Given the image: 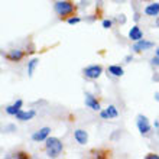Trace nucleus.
<instances>
[{
    "label": "nucleus",
    "mask_w": 159,
    "mask_h": 159,
    "mask_svg": "<svg viewBox=\"0 0 159 159\" xmlns=\"http://www.w3.org/2000/svg\"><path fill=\"white\" fill-rule=\"evenodd\" d=\"M107 74H110V75L113 77H121L123 74H125V70L120 67V65H109V68H107Z\"/></svg>",
    "instance_id": "nucleus-13"
},
{
    "label": "nucleus",
    "mask_w": 159,
    "mask_h": 159,
    "mask_svg": "<svg viewBox=\"0 0 159 159\" xmlns=\"http://www.w3.org/2000/svg\"><path fill=\"white\" fill-rule=\"evenodd\" d=\"M155 100L159 101V93H155Z\"/></svg>",
    "instance_id": "nucleus-27"
},
{
    "label": "nucleus",
    "mask_w": 159,
    "mask_h": 159,
    "mask_svg": "<svg viewBox=\"0 0 159 159\" xmlns=\"http://www.w3.org/2000/svg\"><path fill=\"white\" fill-rule=\"evenodd\" d=\"M85 106H87L88 109L94 110V111H100L101 110V106L100 103H98V100H97V97H94L93 94H90V93H87L85 94Z\"/></svg>",
    "instance_id": "nucleus-8"
},
{
    "label": "nucleus",
    "mask_w": 159,
    "mask_h": 159,
    "mask_svg": "<svg viewBox=\"0 0 159 159\" xmlns=\"http://www.w3.org/2000/svg\"><path fill=\"white\" fill-rule=\"evenodd\" d=\"M155 55H158V57H159V48H156V51H155Z\"/></svg>",
    "instance_id": "nucleus-29"
},
{
    "label": "nucleus",
    "mask_w": 159,
    "mask_h": 159,
    "mask_svg": "<svg viewBox=\"0 0 159 159\" xmlns=\"http://www.w3.org/2000/svg\"><path fill=\"white\" fill-rule=\"evenodd\" d=\"M13 106H15V109L17 110H20L22 109V106H23V100H20V98H17L15 103H13Z\"/></svg>",
    "instance_id": "nucleus-21"
},
{
    "label": "nucleus",
    "mask_w": 159,
    "mask_h": 159,
    "mask_svg": "<svg viewBox=\"0 0 159 159\" xmlns=\"http://www.w3.org/2000/svg\"><path fill=\"white\" fill-rule=\"evenodd\" d=\"M45 149H46V156L48 158H57V156L61 155L64 146H62V142L58 138H51L49 136L45 140Z\"/></svg>",
    "instance_id": "nucleus-2"
},
{
    "label": "nucleus",
    "mask_w": 159,
    "mask_h": 159,
    "mask_svg": "<svg viewBox=\"0 0 159 159\" xmlns=\"http://www.w3.org/2000/svg\"><path fill=\"white\" fill-rule=\"evenodd\" d=\"M74 139H75V142L80 143V145H85L88 142V133L83 129H77V130H74Z\"/></svg>",
    "instance_id": "nucleus-10"
},
{
    "label": "nucleus",
    "mask_w": 159,
    "mask_h": 159,
    "mask_svg": "<svg viewBox=\"0 0 159 159\" xmlns=\"http://www.w3.org/2000/svg\"><path fill=\"white\" fill-rule=\"evenodd\" d=\"M17 158H29V155H26V153H17Z\"/></svg>",
    "instance_id": "nucleus-25"
},
{
    "label": "nucleus",
    "mask_w": 159,
    "mask_h": 159,
    "mask_svg": "<svg viewBox=\"0 0 159 159\" xmlns=\"http://www.w3.org/2000/svg\"><path fill=\"white\" fill-rule=\"evenodd\" d=\"M67 22L70 23V25H77V23H80V22H81V17H78V16H70Z\"/></svg>",
    "instance_id": "nucleus-17"
},
{
    "label": "nucleus",
    "mask_w": 159,
    "mask_h": 159,
    "mask_svg": "<svg viewBox=\"0 0 159 159\" xmlns=\"http://www.w3.org/2000/svg\"><path fill=\"white\" fill-rule=\"evenodd\" d=\"M23 57H25V51H22V49H10L6 58H7L10 62H19Z\"/></svg>",
    "instance_id": "nucleus-9"
},
{
    "label": "nucleus",
    "mask_w": 159,
    "mask_h": 159,
    "mask_svg": "<svg viewBox=\"0 0 159 159\" xmlns=\"http://www.w3.org/2000/svg\"><path fill=\"white\" fill-rule=\"evenodd\" d=\"M84 77L88 80H97L98 77L103 74V67L101 65H97V64H93V65H88L83 70Z\"/></svg>",
    "instance_id": "nucleus-3"
},
{
    "label": "nucleus",
    "mask_w": 159,
    "mask_h": 159,
    "mask_svg": "<svg viewBox=\"0 0 159 159\" xmlns=\"http://www.w3.org/2000/svg\"><path fill=\"white\" fill-rule=\"evenodd\" d=\"M39 65V58H32L28 62V77H32L34 75V71H35V68Z\"/></svg>",
    "instance_id": "nucleus-14"
},
{
    "label": "nucleus",
    "mask_w": 159,
    "mask_h": 159,
    "mask_svg": "<svg viewBox=\"0 0 159 159\" xmlns=\"http://www.w3.org/2000/svg\"><path fill=\"white\" fill-rule=\"evenodd\" d=\"M133 19H134V22H139V20H140V15H139V13H134Z\"/></svg>",
    "instance_id": "nucleus-23"
},
{
    "label": "nucleus",
    "mask_w": 159,
    "mask_h": 159,
    "mask_svg": "<svg viewBox=\"0 0 159 159\" xmlns=\"http://www.w3.org/2000/svg\"><path fill=\"white\" fill-rule=\"evenodd\" d=\"M101 26H103L104 29H110V28L113 26V20H110V19H104V20L101 22Z\"/></svg>",
    "instance_id": "nucleus-18"
},
{
    "label": "nucleus",
    "mask_w": 159,
    "mask_h": 159,
    "mask_svg": "<svg viewBox=\"0 0 159 159\" xmlns=\"http://www.w3.org/2000/svg\"><path fill=\"white\" fill-rule=\"evenodd\" d=\"M136 126H138V130L140 134H148L152 130L151 123H149L146 116H143V114H138V117H136Z\"/></svg>",
    "instance_id": "nucleus-5"
},
{
    "label": "nucleus",
    "mask_w": 159,
    "mask_h": 159,
    "mask_svg": "<svg viewBox=\"0 0 159 159\" xmlns=\"http://www.w3.org/2000/svg\"><path fill=\"white\" fill-rule=\"evenodd\" d=\"M51 134V127H42L32 133V140L34 142H45Z\"/></svg>",
    "instance_id": "nucleus-6"
},
{
    "label": "nucleus",
    "mask_w": 159,
    "mask_h": 159,
    "mask_svg": "<svg viewBox=\"0 0 159 159\" xmlns=\"http://www.w3.org/2000/svg\"><path fill=\"white\" fill-rule=\"evenodd\" d=\"M107 113H109L110 119H117L119 117V110L116 109V106L110 104L109 107H107Z\"/></svg>",
    "instance_id": "nucleus-15"
},
{
    "label": "nucleus",
    "mask_w": 159,
    "mask_h": 159,
    "mask_svg": "<svg viewBox=\"0 0 159 159\" xmlns=\"http://www.w3.org/2000/svg\"><path fill=\"white\" fill-rule=\"evenodd\" d=\"M143 12H145V15H146V16H152V17L159 16V3H158V2H155V3L148 4Z\"/></svg>",
    "instance_id": "nucleus-12"
},
{
    "label": "nucleus",
    "mask_w": 159,
    "mask_h": 159,
    "mask_svg": "<svg viewBox=\"0 0 159 159\" xmlns=\"http://www.w3.org/2000/svg\"><path fill=\"white\" fill-rule=\"evenodd\" d=\"M153 126H155L156 129H158V130H159V121H155V123H153Z\"/></svg>",
    "instance_id": "nucleus-26"
},
{
    "label": "nucleus",
    "mask_w": 159,
    "mask_h": 159,
    "mask_svg": "<svg viewBox=\"0 0 159 159\" xmlns=\"http://www.w3.org/2000/svg\"><path fill=\"white\" fill-rule=\"evenodd\" d=\"M142 38H143L142 29H140L138 25L132 26V28H130V30H129V39H130V41L136 42V41H140Z\"/></svg>",
    "instance_id": "nucleus-11"
},
{
    "label": "nucleus",
    "mask_w": 159,
    "mask_h": 159,
    "mask_svg": "<svg viewBox=\"0 0 159 159\" xmlns=\"http://www.w3.org/2000/svg\"><path fill=\"white\" fill-rule=\"evenodd\" d=\"M132 59H133V57H132V55H127V57L125 58V61H126V62H130Z\"/></svg>",
    "instance_id": "nucleus-24"
},
{
    "label": "nucleus",
    "mask_w": 159,
    "mask_h": 159,
    "mask_svg": "<svg viewBox=\"0 0 159 159\" xmlns=\"http://www.w3.org/2000/svg\"><path fill=\"white\" fill-rule=\"evenodd\" d=\"M146 159H159V155H153V153H149L146 156Z\"/></svg>",
    "instance_id": "nucleus-22"
},
{
    "label": "nucleus",
    "mask_w": 159,
    "mask_h": 159,
    "mask_svg": "<svg viewBox=\"0 0 159 159\" xmlns=\"http://www.w3.org/2000/svg\"><path fill=\"white\" fill-rule=\"evenodd\" d=\"M4 110H6V113H7L9 116H16V113L19 111L17 109H15V106H13V104L12 106H7V107H6Z\"/></svg>",
    "instance_id": "nucleus-16"
},
{
    "label": "nucleus",
    "mask_w": 159,
    "mask_h": 159,
    "mask_svg": "<svg viewBox=\"0 0 159 159\" xmlns=\"http://www.w3.org/2000/svg\"><path fill=\"white\" fill-rule=\"evenodd\" d=\"M152 48H155V42L146 41V39H140V41H136L132 45V51L136 52V54H140V52H145V51H149Z\"/></svg>",
    "instance_id": "nucleus-4"
},
{
    "label": "nucleus",
    "mask_w": 159,
    "mask_h": 159,
    "mask_svg": "<svg viewBox=\"0 0 159 159\" xmlns=\"http://www.w3.org/2000/svg\"><path fill=\"white\" fill-rule=\"evenodd\" d=\"M98 113H100V117H101V119H104V120H109V119H110L109 113H107V109H104V110H100Z\"/></svg>",
    "instance_id": "nucleus-19"
},
{
    "label": "nucleus",
    "mask_w": 159,
    "mask_h": 159,
    "mask_svg": "<svg viewBox=\"0 0 159 159\" xmlns=\"http://www.w3.org/2000/svg\"><path fill=\"white\" fill-rule=\"evenodd\" d=\"M36 116V111H35L34 109H30V110H23V109H20L19 111L16 113V120H19V121H29V120H32V119Z\"/></svg>",
    "instance_id": "nucleus-7"
},
{
    "label": "nucleus",
    "mask_w": 159,
    "mask_h": 159,
    "mask_svg": "<svg viewBox=\"0 0 159 159\" xmlns=\"http://www.w3.org/2000/svg\"><path fill=\"white\" fill-rule=\"evenodd\" d=\"M151 65L152 67H159V57L155 55L153 58H151Z\"/></svg>",
    "instance_id": "nucleus-20"
},
{
    "label": "nucleus",
    "mask_w": 159,
    "mask_h": 159,
    "mask_svg": "<svg viewBox=\"0 0 159 159\" xmlns=\"http://www.w3.org/2000/svg\"><path fill=\"white\" fill-rule=\"evenodd\" d=\"M54 10H55V13H57V16L64 19V17H68V16H72V15H74L75 6H74V3L70 2V0H58V2H55V4H54Z\"/></svg>",
    "instance_id": "nucleus-1"
},
{
    "label": "nucleus",
    "mask_w": 159,
    "mask_h": 159,
    "mask_svg": "<svg viewBox=\"0 0 159 159\" xmlns=\"http://www.w3.org/2000/svg\"><path fill=\"white\" fill-rule=\"evenodd\" d=\"M155 25H156V28H159V17L156 19V22H155Z\"/></svg>",
    "instance_id": "nucleus-28"
}]
</instances>
